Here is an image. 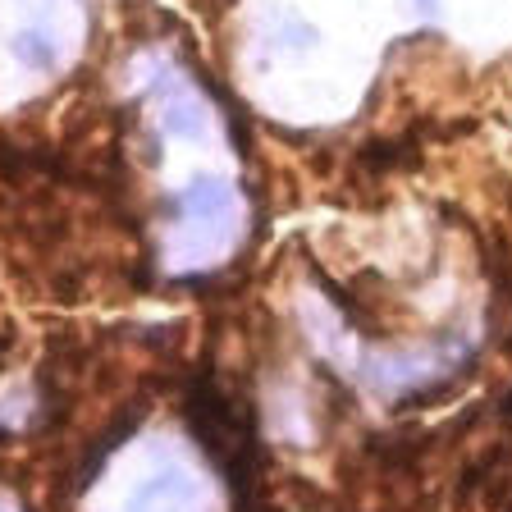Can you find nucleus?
I'll return each instance as SVG.
<instances>
[{
  "mask_svg": "<svg viewBox=\"0 0 512 512\" xmlns=\"http://www.w3.org/2000/svg\"><path fill=\"white\" fill-rule=\"evenodd\" d=\"M83 0H19L14 55L37 74H55L83 42Z\"/></svg>",
  "mask_w": 512,
  "mask_h": 512,
  "instance_id": "7ed1b4c3",
  "label": "nucleus"
},
{
  "mask_svg": "<svg viewBox=\"0 0 512 512\" xmlns=\"http://www.w3.org/2000/svg\"><path fill=\"white\" fill-rule=\"evenodd\" d=\"M183 416H188L192 439L211 453L220 467L229 499L238 512H261L256 508V458H261V439H256V416L252 407L229 403L220 384L211 375H197L183 398Z\"/></svg>",
  "mask_w": 512,
  "mask_h": 512,
  "instance_id": "f03ea898",
  "label": "nucleus"
},
{
  "mask_svg": "<svg viewBox=\"0 0 512 512\" xmlns=\"http://www.w3.org/2000/svg\"><path fill=\"white\" fill-rule=\"evenodd\" d=\"M416 10H435V0H412Z\"/></svg>",
  "mask_w": 512,
  "mask_h": 512,
  "instance_id": "423d86ee",
  "label": "nucleus"
},
{
  "mask_svg": "<svg viewBox=\"0 0 512 512\" xmlns=\"http://www.w3.org/2000/svg\"><path fill=\"white\" fill-rule=\"evenodd\" d=\"M124 512H206V485L197 480V471L165 458L128 494Z\"/></svg>",
  "mask_w": 512,
  "mask_h": 512,
  "instance_id": "39448f33",
  "label": "nucleus"
},
{
  "mask_svg": "<svg viewBox=\"0 0 512 512\" xmlns=\"http://www.w3.org/2000/svg\"><path fill=\"white\" fill-rule=\"evenodd\" d=\"M151 119L174 142L211 138V106H206V96L170 64H156V78H151Z\"/></svg>",
  "mask_w": 512,
  "mask_h": 512,
  "instance_id": "20e7f679",
  "label": "nucleus"
},
{
  "mask_svg": "<svg viewBox=\"0 0 512 512\" xmlns=\"http://www.w3.org/2000/svg\"><path fill=\"white\" fill-rule=\"evenodd\" d=\"M243 234V197L229 179L202 174L174 197L165 220V266L174 275L211 270L220 256L234 252Z\"/></svg>",
  "mask_w": 512,
  "mask_h": 512,
  "instance_id": "f257e3e1",
  "label": "nucleus"
},
{
  "mask_svg": "<svg viewBox=\"0 0 512 512\" xmlns=\"http://www.w3.org/2000/svg\"><path fill=\"white\" fill-rule=\"evenodd\" d=\"M0 512H14V508H10V503H0Z\"/></svg>",
  "mask_w": 512,
  "mask_h": 512,
  "instance_id": "0eeeda50",
  "label": "nucleus"
}]
</instances>
